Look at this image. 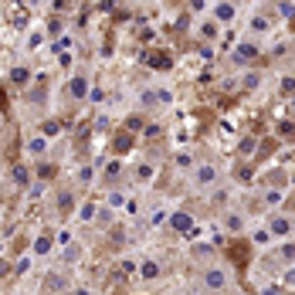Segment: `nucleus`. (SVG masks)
Here are the masks:
<instances>
[{
    "label": "nucleus",
    "instance_id": "nucleus-9",
    "mask_svg": "<svg viewBox=\"0 0 295 295\" xmlns=\"http://www.w3.org/2000/svg\"><path fill=\"white\" fill-rule=\"evenodd\" d=\"M156 272H159V268L153 265V261H146V265H143V275H146V278H156Z\"/></svg>",
    "mask_w": 295,
    "mask_h": 295
},
{
    "label": "nucleus",
    "instance_id": "nucleus-7",
    "mask_svg": "<svg viewBox=\"0 0 295 295\" xmlns=\"http://www.w3.org/2000/svg\"><path fill=\"white\" fill-rule=\"evenodd\" d=\"M72 95H85V78H75V81H72Z\"/></svg>",
    "mask_w": 295,
    "mask_h": 295
},
{
    "label": "nucleus",
    "instance_id": "nucleus-3",
    "mask_svg": "<svg viewBox=\"0 0 295 295\" xmlns=\"http://www.w3.org/2000/svg\"><path fill=\"white\" fill-rule=\"evenodd\" d=\"M149 65L153 68H170V55H149Z\"/></svg>",
    "mask_w": 295,
    "mask_h": 295
},
{
    "label": "nucleus",
    "instance_id": "nucleus-4",
    "mask_svg": "<svg viewBox=\"0 0 295 295\" xmlns=\"http://www.w3.org/2000/svg\"><path fill=\"white\" fill-rule=\"evenodd\" d=\"M272 231H275V234H289V221H285V217H275V221H272Z\"/></svg>",
    "mask_w": 295,
    "mask_h": 295
},
{
    "label": "nucleus",
    "instance_id": "nucleus-6",
    "mask_svg": "<svg viewBox=\"0 0 295 295\" xmlns=\"http://www.w3.org/2000/svg\"><path fill=\"white\" fill-rule=\"evenodd\" d=\"M112 149H116V153H126V149H129V136H116Z\"/></svg>",
    "mask_w": 295,
    "mask_h": 295
},
{
    "label": "nucleus",
    "instance_id": "nucleus-5",
    "mask_svg": "<svg viewBox=\"0 0 295 295\" xmlns=\"http://www.w3.org/2000/svg\"><path fill=\"white\" fill-rule=\"evenodd\" d=\"M207 285H211V289H224V275H221V272H211V275H207Z\"/></svg>",
    "mask_w": 295,
    "mask_h": 295
},
{
    "label": "nucleus",
    "instance_id": "nucleus-8",
    "mask_svg": "<svg viewBox=\"0 0 295 295\" xmlns=\"http://www.w3.org/2000/svg\"><path fill=\"white\" fill-rule=\"evenodd\" d=\"M61 211H65V214H68V211H72V194H68V190H65V194H61V204H58Z\"/></svg>",
    "mask_w": 295,
    "mask_h": 295
},
{
    "label": "nucleus",
    "instance_id": "nucleus-11",
    "mask_svg": "<svg viewBox=\"0 0 295 295\" xmlns=\"http://www.w3.org/2000/svg\"><path fill=\"white\" fill-rule=\"evenodd\" d=\"M200 180H204V183H207V180H214V170H211V166H204V170H200Z\"/></svg>",
    "mask_w": 295,
    "mask_h": 295
},
{
    "label": "nucleus",
    "instance_id": "nucleus-2",
    "mask_svg": "<svg viewBox=\"0 0 295 295\" xmlns=\"http://www.w3.org/2000/svg\"><path fill=\"white\" fill-rule=\"evenodd\" d=\"M173 227H177L180 234H187V231L194 227V221H190V217H187V214H173Z\"/></svg>",
    "mask_w": 295,
    "mask_h": 295
},
{
    "label": "nucleus",
    "instance_id": "nucleus-1",
    "mask_svg": "<svg viewBox=\"0 0 295 295\" xmlns=\"http://www.w3.org/2000/svg\"><path fill=\"white\" fill-rule=\"evenodd\" d=\"M248 258H251V244H248V241L231 244V261H234L237 268H244V265H248Z\"/></svg>",
    "mask_w": 295,
    "mask_h": 295
},
{
    "label": "nucleus",
    "instance_id": "nucleus-10",
    "mask_svg": "<svg viewBox=\"0 0 295 295\" xmlns=\"http://www.w3.org/2000/svg\"><path fill=\"white\" fill-rule=\"evenodd\" d=\"M282 136H295V126H292V122H282Z\"/></svg>",
    "mask_w": 295,
    "mask_h": 295
}]
</instances>
